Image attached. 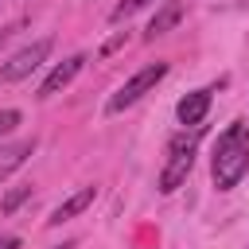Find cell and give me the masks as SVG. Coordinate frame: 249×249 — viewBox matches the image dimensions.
<instances>
[{"instance_id": "6da1fadb", "label": "cell", "mask_w": 249, "mask_h": 249, "mask_svg": "<svg viewBox=\"0 0 249 249\" xmlns=\"http://www.w3.org/2000/svg\"><path fill=\"white\" fill-rule=\"evenodd\" d=\"M249 171V124L233 121L226 124V132L214 144V160H210V175L218 191H233Z\"/></svg>"}, {"instance_id": "7a4b0ae2", "label": "cell", "mask_w": 249, "mask_h": 249, "mask_svg": "<svg viewBox=\"0 0 249 249\" xmlns=\"http://www.w3.org/2000/svg\"><path fill=\"white\" fill-rule=\"evenodd\" d=\"M195 144H198V128L187 136V132H179L171 144H167V163H163V171H160V191L163 195H171V191H179V183L191 175V163H195Z\"/></svg>"}, {"instance_id": "3957f363", "label": "cell", "mask_w": 249, "mask_h": 249, "mask_svg": "<svg viewBox=\"0 0 249 249\" xmlns=\"http://www.w3.org/2000/svg\"><path fill=\"white\" fill-rule=\"evenodd\" d=\"M163 74H167V62H148L144 70H136L113 97H109V113H121V109H128V105H136L156 82H163Z\"/></svg>"}, {"instance_id": "277c9868", "label": "cell", "mask_w": 249, "mask_h": 249, "mask_svg": "<svg viewBox=\"0 0 249 249\" xmlns=\"http://www.w3.org/2000/svg\"><path fill=\"white\" fill-rule=\"evenodd\" d=\"M51 54V39H35L31 47H23V51H16L4 66H0V82H19V78H27L43 58Z\"/></svg>"}, {"instance_id": "5b68a950", "label": "cell", "mask_w": 249, "mask_h": 249, "mask_svg": "<svg viewBox=\"0 0 249 249\" xmlns=\"http://www.w3.org/2000/svg\"><path fill=\"white\" fill-rule=\"evenodd\" d=\"M82 66H86V54H70L66 62H58L47 78H43V86H39V97H54L58 89H66L78 74H82Z\"/></svg>"}, {"instance_id": "8992f818", "label": "cell", "mask_w": 249, "mask_h": 249, "mask_svg": "<svg viewBox=\"0 0 249 249\" xmlns=\"http://www.w3.org/2000/svg\"><path fill=\"white\" fill-rule=\"evenodd\" d=\"M206 109H210V89H195V93H187V97L175 105V117H179V124L198 128L202 117H206Z\"/></svg>"}, {"instance_id": "52a82bcc", "label": "cell", "mask_w": 249, "mask_h": 249, "mask_svg": "<svg viewBox=\"0 0 249 249\" xmlns=\"http://www.w3.org/2000/svg\"><path fill=\"white\" fill-rule=\"evenodd\" d=\"M97 198V187H82V191H74L66 202H58L54 210H51V218H47V226H62V222H70L74 214H82L89 202Z\"/></svg>"}, {"instance_id": "ba28073f", "label": "cell", "mask_w": 249, "mask_h": 249, "mask_svg": "<svg viewBox=\"0 0 249 249\" xmlns=\"http://www.w3.org/2000/svg\"><path fill=\"white\" fill-rule=\"evenodd\" d=\"M35 152V136H27V140H16V144H4L0 148V179H8L16 167H23V160Z\"/></svg>"}, {"instance_id": "9c48e42d", "label": "cell", "mask_w": 249, "mask_h": 249, "mask_svg": "<svg viewBox=\"0 0 249 249\" xmlns=\"http://www.w3.org/2000/svg\"><path fill=\"white\" fill-rule=\"evenodd\" d=\"M179 16H183V4H179V0H171V4H167V8H163V12H160L152 23H148V31H144V35H148V39H156V35L171 31V27L179 23Z\"/></svg>"}, {"instance_id": "30bf717a", "label": "cell", "mask_w": 249, "mask_h": 249, "mask_svg": "<svg viewBox=\"0 0 249 249\" xmlns=\"http://www.w3.org/2000/svg\"><path fill=\"white\" fill-rule=\"evenodd\" d=\"M152 0H121L117 8H113V23H121V19H128L132 12H140V8H148Z\"/></svg>"}, {"instance_id": "8fae6325", "label": "cell", "mask_w": 249, "mask_h": 249, "mask_svg": "<svg viewBox=\"0 0 249 249\" xmlns=\"http://www.w3.org/2000/svg\"><path fill=\"white\" fill-rule=\"evenodd\" d=\"M23 198H31V187H16V191H8V195H4V202H0V210H4V214H12Z\"/></svg>"}, {"instance_id": "7c38bea8", "label": "cell", "mask_w": 249, "mask_h": 249, "mask_svg": "<svg viewBox=\"0 0 249 249\" xmlns=\"http://www.w3.org/2000/svg\"><path fill=\"white\" fill-rule=\"evenodd\" d=\"M19 121H23V117H19V109H0V136H4V132H12Z\"/></svg>"}, {"instance_id": "4fadbf2b", "label": "cell", "mask_w": 249, "mask_h": 249, "mask_svg": "<svg viewBox=\"0 0 249 249\" xmlns=\"http://www.w3.org/2000/svg\"><path fill=\"white\" fill-rule=\"evenodd\" d=\"M0 249H19V237H12V233H4V237H0Z\"/></svg>"}, {"instance_id": "5bb4252c", "label": "cell", "mask_w": 249, "mask_h": 249, "mask_svg": "<svg viewBox=\"0 0 249 249\" xmlns=\"http://www.w3.org/2000/svg\"><path fill=\"white\" fill-rule=\"evenodd\" d=\"M54 249H78V245H74V241H62V245H54Z\"/></svg>"}, {"instance_id": "9a60e30c", "label": "cell", "mask_w": 249, "mask_h": 249, "mask_svg": "<svg viewBox=\"0 0 249 249\" xmlns=\"http://www.w3.org/2000/svg\"><path fill=\"white\" fill-rule=\"evenodd\" d=\"M0 43H4V31H0Z\"/></svg>"}]
</instances>
